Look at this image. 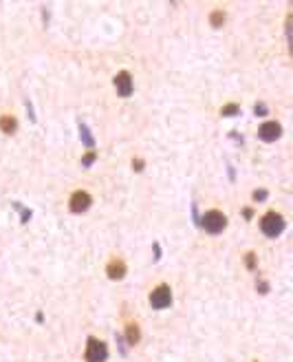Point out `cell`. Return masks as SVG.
Wrapping results in <instances>:
<instances>
[{
    "mask_svg": "<svg viewBox=\"0 0 293 362\" xmlns=\"http://www.w3.org/2000/svg\"><path fill=\"white\" fill-rule=\"evenodd\" d=\"M285 219H282V214L278 212H267V214L260 219V230H263L267 236H278L285 230Z\"/></svg>",
    "mask_w": 293,
    "mask_h": 362,
    "instance_id": "6da1fadb",
    "label": "cell"
},
{
    "mask_svg": "<svg viewBox=\"0 0 293 362\" xmlns=\"http://www.w3.org/2000/svg\"><path fill=\"white\" fill-rule=\"evenodd\" d=\"M201 226L205 228V232H210V234H218V232H223V230L227 228V216L223 214V212H218V210L205 212L203 219H201Z\"/></svg>",
    "mask_w": 293,
    "mask_h": 362,
    "instance_id": "7a4b0ae2",
    "label": "cell"
},
{
    "mask_svg": "<svg viewBox=\"0 0 293 362\" xmlns=\"http://www.w3.org/2000/svg\"><path fill=\"white\" fill-rule=\"evenodd\" d=\"M106 358H108V349H106V344L97 338H88L86 362H104Z\"/></svg>",
    "mask_w": 293,
    "mask_h": 362,
    "instance_id": "3957f363",
    "label": "cell"
},
{
    "mask_svg": "<svg viewBox=\"0 0 293 362\" xmlns=\"http://www.w3.org/2000/svg\"><path fill=\"white\" fill-rule=\"evenodd\" d=\"M170 302H172V292H170L168 285H159L150 294V305L154 310H166V307H170Z\"/></svg>",
    "mask_w": 293,
    "mask_h": 362,
    "instance_id": "277c9868",
    "label": "cell"
},
{
    "mask_svg": "<svg viewBox=\"0 0 293 362\" xmlns=\"http://www.w3.org/2000/svg\"><path fill=\"white\" fill-rule=\"evenodd\" d=\"M258 135L263 142H276V140H280V135H282V126L276 124V122H265L258 128Z\"/></svg>",
    "mask_w": 293,
    "mask_h": 362,
    "instance_id": "5b68a950",
    "label": "cell"
},
{
    "mask_svg": "<svg viewBox=\"0 0 293 362\" xmlns=\"http://www.w3.org/2000/svg\"><path fill=\"white\" fill-rule=\"evenodd\" d=\"M90 194L88 192H84V190H77V192H73V196H71V201H68V206H71V210L73 212H86L88 208H90Z\"/></svg>",
    "mask_w": 293,
    "mask_h": 362,
    "instance_id": "8992f818",
    "label": "cell"
},
{
    "mask_svg": "<svg viewBox=\"0 0 293 362\" xmlns=\"http://www.w3.org/2000/svg\"><path fill=\"white\" fill-rule=\"evenodd\" d=\"M115 88H117V93H119L121 98H128V95L132 93V78H130V73H126V71L117 73Z\"/></svg>",
    "mask_w": 293,
    "mask_h": 362,
    "instance_id": "52a82bcc",
    "label": "cell"
},
{
    "mask_svg": "<svg viewBox=\"0 0 293 362\" xmlns=\"http://www.w3.org/2000/svg\"><path fill=\"white\" fill-rule=\"evenodd\" d=\"M106 272H108V276H110L113 280L124 278V276H126V265H124V260H119V258L110 260L108 268H106Z\"/></svg>",
    "mask_w": 293,
    "mask_h": 362,
    "instance_id": "ba28073f",
    "label": "cell"
},
{
    "mask_svg": "<svg viewBox=\"0 0 293 362\" xmlns=\"http://www.w3.org/2000/svg\"><path fill=\"white\" fill-rule=\"evenodd\" d=\"M15 128H18L15 117H11V115H2V117H0V130H2V132L11 135V132H15Z\"/></svg>",
    "mask_w": 293,
    "mask_h": 362,
    "instance_id": "9c48e42d",
    "label": "cell"
},
{
    "mask_svg": "<svg viewBox=\"0 0 293 362\" xmlns=\"http://www.w3.org/2000/svg\"><path fill=\"white\" fill-rule=\"evenodd\" d=\"M210 22L214 29H218V26H223V22H225V12H221V9H216V12H212L210 16Z\"/></svg>",
    "mask_w": 293,
    "mask_h": 362,
    "instance_id": "30bf717a",
    "label": "cell"
},
{
    "mask_svg": "<svg viewBox=\"0 0 293 362\" xmlns=\"http://www.w3.org/2000/svg\"><path fill=\"white\" fill-rule=\"evenodd\" d=\"M128 342L130 344L139 342V327L137 324H128Z\"/></svg>",
    "mask_w": 293,
    "mask_h": 362,
    "instance_id": "8fae6325",
    "label": "cell"
},
{
    "mask_svg": "<svg viewBox=\"0 0 293 362\" xmlns=\"http://www.w3.org/2000/svg\"><path fill=\"white\" fill-rule=\"evenodd\" d=\"M241 113V108H238L236 104H227V106H223V110H221V115L223 117H230V115H238Z\"/></svg>",
    "mask_w": 293,
    "mask_h": 362,
    "instance_id": "7c38bea8",
    "label": "cell"
},
{
    "mask_svg": "<svg viewBox=\"0 0 293 362\" xmlns=\"http://www.w3.org/2000/svg\"><path fill=\"white\" fill-rule=\"evenodd\" d=\"M79 132H82V140L86 146H93V137H90V132L86 130V126H79Z\"/></svg>",
    "mask_w": 293,
    "mask_h": 362,
    "instance_id": "4fadbf2b",
    "label": "cell"
},
{
    "mask_svg": "<svg viewBox=\"0 0 293 362\" xmlns=\"http://www.w3.org/2000/svg\"><path fill=\"white\" fill-rule=\"evenodd\" d=\"M95 157H97V155H95V152H88V155L82 159V166H90V164L95 162Z\"/></svg>",
    "mask_w": 293,
    "mask_h": 362,
    "instance_id": "5bb4252c",
    "label": "cell"
},
{
    "mask_svg": "<svg viewBox=\"0 0 293 362\" xmlns=\"http://www.w3.org/2000/svg\"><path fill=\"white\" fill-rule=\"evenodd\" d=\"M247 268L249 270L256 268V256H254V254H247Z\"/></svg>",
    "mask_w": 293,
    "mask_h": 362,
    "instance_id": "9a60e30c",
    "label": "cell"
},
{
    "mask_svg": "<svg viewBox=\"0 0 293 362\" xmlns=\"http://www.w3.org/2000/svg\"><path fill=\"white\" fill-rule=\"evenodd\" d=\"M265 196H267V192H265V190H258V192H254V199H256V201H263Z\"/></svg>",
    "mask_w": 293,
    "mask_h": 362,
    "instance_id": "2e32d148",
    "label": "cell"
},
{
    "mask_svg": "<svg viewBox=\"0 0 293 362\" xmlns=\"http://www.w3.org/2000/svg\"><path fill=\"white\" fill-rule=\"evenodd\" d=\"M132 168H137V172H141V168H143V162H141V159H135V162H132Z\"/></svg>",
    "mask_w": 293,
    "mask_h": 362,
    "instance_id": "e0dca14e",
    "label": "cell"
},
{
    "mask_svg": "<svg viewBox=\"0 0 293 362\" xmlns=\"http://www.w3.org/2000/svg\"><path fill=\"white\" fill-rule=\"evenodd\" d=\"M256 113H260V115H265V113H267V108H265V106H263V104H260V106H256Z\"/></svg>",
    "mask_w": 293,
    "mask_h": 362,
    "instance_id": "ac0fdd59",
    "label": "cell"
}]
</instances>
